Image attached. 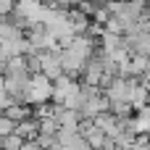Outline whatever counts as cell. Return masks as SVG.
<instances>
[{
    "label": "cell",
    "mask_w": 150,
    "mask_h": 150,
    "mask_svg": "<svg viewBox=\"0 0 150 150\" xmlns=\"http://www.w3.org/2000/svg\"><path fill=\"white\" fill-rule=\"evenodd\" d=\"M50 95H53V82L45 76V74H29V84H26V90H24V103L26 105H40V103H47L50 100Z\"/></svg>",
    "instance_id": "1"
},
{
    "label": "cell",
    "mask_w": 150,
    "mask_h": 150,
    "mask_svg": "<svg viewBox=\"0 0 150 150\" xmlns=\"http://www.w3.org/2000/svg\"><path fill=\"white\" fill-rule=\"evenodd\" d=\"M26 42H29V47L32 50H37V53H42V50H55L58 47V42H55V37H53V32L45 26V24H32L29 29H26Z\"/></svg>",
    "instance_id": "2"
},
{
    "label": "cell",
    "mask_w": 150,
    "mask_h": 150,
    "mask_svg": "<svg viewBox=\"0 0 150 150\" xmlns=\"http://www.w3.org/2000/svg\"><path fill=\"white\" fill-rule=\"evenodd\" d=\"M87 55L84 53H79L76 47H63L61 50V66H63V74H69V76H82V71H84V66H87Z\"/></svg>",
    "instance_id": "3"
},
{
    "label": "cell",
    "mask_w": 150,
    "mask_h": 150,
    "mask_svg": "<svg viewBox=\"0 0 150 150\" xmlns=\"http://www.w3.org/2000/svg\"><path fill=\"white\" fill-rule=\"evenodd\" d=\"M40 74H45L50 82L63 74V66H61V47H55V50H42V53H40Z\"/></svg>",
    "instance_id": "4"
},
{
    "label": "cell",
    "mask_w": 150,
    "mask_h": 150,
    "mask_svg": "<svg viewBox=\"0 0 150 150\" xmlns=\"http://www.w3.org/2000/svg\"><path fill=\"white\" fill-rule=\"evenodd\" d=\"M79 82L74 79V76H69V74H61L58 79H53V95H50V103H55V105H63V100H66V95L76 87Z\"/></svg>",
    "instance_id": "5"
},
{
    "label": "cell",
    "mask_w": 150,
    "mask_h": 150,
    "mask_svg": "<svg viewBox=\"0 0 150 150\" xmlns=\"http://www.w3.org/2000/svg\"><path fill=\"white\" fill-rule=\"evenodd\" d=\"M108 105H111V100H108L103 92H98V95H92V98L84 100V105L79 108V113H82V119H95L98 113H105Z\"/></svg>",
    "instance_id": "6"
},
{
    "label": "cell",
    "mask_w": 150,
    "mask_h": 150,
    "mask_svg": "<svg viewBox=\"0 0 150 150\" xmlns=\"http://www.w3.org/2000/svg\"><path fill=\"white\" fill-rule=\"evenodd\" d=\"M66 21L71 24V29H74L76 34H82V32H87V29H90V16H87L84 11H79L76 5L66 8Z\"/></svg>",
    "instance_id": "7"
},
{
    "label": "cell",
    "mask_w": 150,
    "mask_h": 150,
    "mask_svg": "<svg viewBox=\"0 0 150 150\" xmlns=\"http://www.w3.org/2000/svg\"><path fill=\"white\" fill-rule=\"evenodd\" d=\"M21 140H37V134H40V121L34 119V116H26V119H21V121H16V129H13Z\"/></svg>",
    "instance_id": "8"
},
{
    "label": "cell",
    "mask_w": 150,
    "mask_h": 150,
    "mask_svg": "<svg viewBox=\"0 0 150 150\" xmlns=\"http://www.w3.org/2000/svg\"><path fill=\"white\" fill-rule=\"evenodd\" d=\"M21 137L16 134V132H11V134H5V137H0V150H18L21 148Z\"/></svg>",
    "instance_id": "9"
},
{
    "label": "cell",
    "mask_w": 150,
    "mask_h": 150,
    "mask_svg": "<svg viewBox=\"0 0 150 150\" xmlns=\"http://www.w3.org/2000/svg\"><path fill=\"white\" fill-rule=\"evenodd\" d=\"M108 111H111L113 116L127 119V116H132V111H134V108H132L129 103H124V100H116V103H111V105H108Z\"/></svg>",
    "instance_id": "10"
},
{
    "label": "cell",
    "mask_w": 150,
    "mask_h": 150,
    "mask_svg": "<svg viewBox=\"0 0 150 150\" xmlns=\"http://www.w3.org/2000/svg\"><path fill=\"white\" fill-rule=\"evenodd\" d=\"M58 119H40V134H58Z\"/></svg>",
    "instance_id": "11"
},
{
    "label": "cell",
    "mask_w": 150,
    "mask_h": 150,
    "mask_svg": "<svg viewBox=\"0 0 150 150\" xmlns=\"http://www.w3.org/2000/svg\"><path fill=\"white\" fill-rule=\"evenodd\" d=\"M13 129H16V121H11V119H8V116L3 113V116H0V137H5V134H11Z\"/></svg>",
    "instance_id": "12"
},
{
    "label": "cell",
    "mask_w": 150,
    "mask_h": 150,
    "mask_svg": "<svg viewBox=\"0 0 150 150\" xmlns=\"http://www.w3.org/2000/svg\"><path fill=\"white\" fill-rule=\"evenodd\" d=\"M13 5H16V0H0V18H8Z\"/></svg>",
    "instance_id": "13"
},
{
    "label": "cell",
    "mask_w": 150,
    "mask_h": 150,
    "mask_svg": "<svg viewBox=\"0 0 150 150\" xmlns=\"http://www.w3.org/2000/svg\"><path fill=\"white\" fill-rule=\"evenodd\" d=\"M11 103H13V98H11L8 92H0V116L8 111V105H11Z\"/></svg>",
    "instance_id": "14"
},
{
    "label": "cell",
    "mask_w": 150,
    "mask_h": 150,
    "mask_svg": "<svg viewBox=\"0 0 150 150\" xmlns=\"http://www.w3.org/2000/svg\"><path fill=\"white\" fill-rule=\"evenodd\" d=\"M18 150H42V145H40L37 140H24V142H21V148H18Z\"/></svg>",
    "instance_id": "15"
},
{
    "label": "cell",
    "mask_w": 150,
    "mask_h": 150,
    "mask_svg": "<svg viewBox=\"0 0 150 150\" xmlns=\"http://www.w3.org/2000/svg\"><path fill=\"white\" fill-rule=\"evenodd\" d=\"M45 150H66V148H63V145H61V142H58V140H55V142H53V145H50V148H45Z\"/></svg>",
    "instance_id": "16"
}]
</instances>
